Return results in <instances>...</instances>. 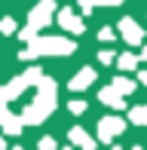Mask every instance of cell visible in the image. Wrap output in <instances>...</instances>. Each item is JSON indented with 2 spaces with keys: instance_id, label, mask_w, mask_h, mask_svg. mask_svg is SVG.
I'll use <instances>...</instances> for the list:
<instances>
[{
  "instance_id": "cell-10",
  "label": "cell",
  "mask_w": 147,
  "mask_h": 150,
  "mask_svg": "<svg viewBox=\"0 0 147 150\" xmlns=\"http://www.w3.org/2000/svg\"><path fill=\"white\" fill-rule=\"evenodd\" d=\"M98 101H101V104H107V107H113V110H123V104H126V98L113 89V86H104V89L98 92Z\"/></svg>"
},
{
  "instance_id": "cell-22",
  "label": "cell",
  "mask_w": 147,
  "mask_h": 150,
  "mask_svg": "<svg viewBox=\"0 0 147 150\" xmlns=\"http://www.w3.org/2000/svg\"><path fill=\"white\" fill-rule=\"evenodd\" d=\"M138 83H144V86H147V71H138Z\"/></svg>"
},
{
  "instance_id": "cell-8",
  "label": "cell",
  "mask_w": 147,
  "mask_h": 150,
  "mask_svg": "<svg viewBox=\"0 0 147 150\" xmlns=\"http://www.w3.org/2000/svg\"><path fill=\"white\" fill-rule=\"evenodd\" d=\"M95 77H98V71H95V67H80V71L71 77L68 89H71V92H86L92 83H95Z\"/></svg>"
},
{
  "instance_id": "cell-3",
  "label": "cell",
  "mask_w": 147,
  "mask_h": 150,
  "mask_svg": "<svg viewBox=\"0 0 147 150\" xmlns=\"http://www.w3.org/2000/svg\"><path fill=\"white\" fill-rule=\"evenodd\" d=\"M49 22H55V0H40L34 9H31L28 25L18 31V40H22V43H31V40H34Z\"/></svg>"
},
{
  "instance_id": "cell-24",
  "label": "cell",
  "mask_w": 147,
  "mask_h": 150,
  "mask_svg": "<svg viewBox=\"0 0 147 150\" xmlns=\"http://www.w3.org/2000/svg\"><path fill=\"white\" fill-rule=\"evenodd\" d=\"M3 147H6V141H3V135H0V150H3Z\"/></svg>"
},
{
  "instance_id": "cell-1",
  "label": "cell",
  "mask_w": 147,
  "mask_h": 150,
  "mask_svg": "<svg viewBox=\"0 0 147 150\" xmlns=\"http://www.w3.org/2000/svg\"><path fill=\"white\" fill-rule=\"evenodd\" d=\"M55 92H58V83H55V80H52V77H40L37 80V98L18 113L22 126H25V122H28V126H40L43 120H49V113L55 110V104H58Z\"/></svg>"
},
{
  "instance_id": "cell-5",
  "label": "cell",
  "mask_w": 147,
  "mask_h": 150,
  "mask_svg": "<svg viewBox=\"0 0 147 150\" xmlns=\"http://www.w3.org/2000/svg\"><path fill=\"white\" fill-rule=\"evenodd\" d=\"M55 22L61 25V31L74 34V37H80V34L86 31V22H83V16H77V12H74L71 6H64V9H55Z\"/></svg>"
},
{
  "instance_id": "cell-13",
  "label": "cell",
  "mask_w": 147,
  "mask_h": 150,
  "mask_svg": "<svg viewBox=\"0 0 147 150\" xmlns=\"http://www.w3.org/2000/svg\"><path fill=\"white\" fill-rule=\"evenodd\" d=\"M113 64H117L119 71H135V67H138V55H132V52H119V55L113 58Z\"/></svg>"
},
{
  "instance_id": "cell-7",
  "label": "cell",
  "mask_w": 147,
  "mask_h": 150,
  "mask_svg": "<svg viewBox=\"0 0 147 150\" xmlns=\"http://www.w3.org/2000/svg\"><path fill=\"white\" fill-rule=\"evenodd\" d=\"M117 34L129 46H141L144 43V31H141V25H138L135 18H119V22H117Z\"/></svg>"
},
{
  "instance_id": "cell-20",
  "label": "cell",
  "mask_w": 147,
  "mask_h": 150,
  "mask_svg": "<svg viewBox=\"0 0 147 150\" xmlns=\"http://www.w3.org/2000/svg\"><path fill=\"white\" fill-rule=\"evenodd\" d=\"M40 150H55V138H43L40 141Z\"/></svg>"
},
{
  "instance_id": "cell-17",
  "label": "cell",
  "mask_w": 147,
  "mask_h": 150,
  "mask_svg": "<svg viewBox=\"0 0 147 150\" xmlns=\"http://www.w3.org/2000/svg\"><path fill=\"white\" fill-rule=\"evenodd\" d=\"M86 107H89V104H86V101H80V98L74 101V98H71V104H68V110L74 113V117H83V113H86Z\"/></svg>"
},
{
  "instance_id": "cell-28",
  "label": "cell",
  "mask_w": 147,
  "mask_h": 150,
  "mask_svg": "<svg viewBox=\"0 0 147 150\" xmlns=\"http://www.w3.org/2000/svg\"><path fill=\"white\" fill-rule=\"evenodd\" d=\"M64 150H74V147H64Z\"/></svg>"
},
{
  "instance_id": "cell-14",
  "label": "cell",
  "mask_w": 147,
  "mask_h": 150,
  "mask_svg": "<svg viewBox=\"0 0 147 150\" xmlns=\"http://www.w3.org/2000/svg\"><path fill=\"white\" fill-rule=\"evenodd\" d=\"M110 86H113L119 95H123V98H126V95H132V92H135V86H138V83H135V80H129V77H113V83H110Z\"/></svg>"
},
{
  "instance_id": "cell-27",
  "label": "cell",
  "mask_w": 147,
  "mask_h": 150,
  "mask_svg": "<svg viewBox=\"0 0 147 150\" xmlns=\"http://www.w3.org/2000/svg\"><path fill=\"white\" fill-rule=\"evenodd\" d=\"M110 150H119V147H110Z\"/></svg>"
},
{
  "instance_id": "cell-19",
  "label": "cell",
  "mask_w": 147,
  "mask_h": 150,
  "mask_svg": "<svg viewBox=\"0 0 147 150\" xmlns=\"http://www.w3.org/2000/svg\"><path fill=\"white\" fill-rule=\"evenodd\" d=\"M113 37H117V31H113V28H101V31H98V40H104V43H110Z\"/></svg>"
},
{
  "instance_id": "cell-21",
  "label": "cell",
  "mask_w": 147,
  "mask_h": 150,
  "mask_svg": "<svg viewBox=\"0 0 147 150\" xmlns=\"http://www.w3.org/2000/svg\"><path fill=\"white\" fill-rule=\"evenodd\" d=\"M6 104H9V101H6V92H3V86H0V113L6 110Z\"/></svg>"
},
{
  "instance_id": "cell-23",
  "label": "cell",
  "mask_w": 147,
  "mask_h": 150,
  "mask_svg": "<svg viewBox=\"0 0 147 150\" xmlns=\"http://www.w3.org/2000/svg\"><path fill=\"white\" fill-rule=\"evenodd\" d=\"M138 61H147V46L141 49V55H138Z\"/></svg>"
},
{
  "instance_id": "cell-25",
  "label": "cell",
  "mask_w": 147,
  "mask_h": 150,
  "mask_svg": "<svg viewBox=\"0 0 147 150\" xmlns=\"http://www.w3.org/2000/svg\"><path fill=\"white\" fill-rule=\"evenodd\" d=\"M132 150H144V147H132Z\"/></svg>"
},
{
  "instance_id": "cell-9",
  "label": "cell",
  "mask_w": 147,
  "mask_h": 150,
  "mask_svg": "<svg viewBox=\"0 0 147 150\" xmlns=\"http://www.w3.org/2000/svg\"><path fill=\"white\" fill-rule=\"evenodd\" d=\"M68 141H71V144H77L80 150H95V138H92V135L86 132L83 126H71V132H68Z\"/></svg>"
},
{
  "instance_id": "cell-2",
  "label": "cell",
  "mask_w": 147,
  "mask_h": 150,
  "mask_svg": "<svg viewBox=\"0 0 147 150\" xmlns=\"http://www.w3.org/2000/svg\"><path fill=\"white\" fill-rule=\"evenodd\" d=\"M77 52V46H74V40L68 37H34L31 43H25V49L18 52V58L22 61H37L43 55H74Z\"/></svg>"
},
{
  "instance_id": "cell-18",
  "label": "cell",
  "mask_w": 147,
  "mask_h": 150,
  "mask_svg": "<svg viewBox=\"0 0 147 150\" xmlns=\"http://www.w3.org/2000/svg\"><path fill=\"white\" fill-rule=\"evenodd\" d=\"M113 58H117L113 49H101V52H98V61H101V64H113Z\"/></svg>"
},
{
  "instance_id": "cell-6",
  "label": "cell",
  "mask_w": 147,
  "mask_h": 150,
  "mask_svg": "<svg viewBox=\"0 0 147 150\" xmlns=\"http://www.w3.org/2000/svg\"><path fill=\"white\" fill-rule=\"evenodd\" d=\"M123 129H126L123 117H101V120H98V141L110 144L117 135H123Z\"/></svg>"
},
{
  "instance_id": "cell-4",
  "label": "cell",
  "mask_w": 147,
  "mask_h": 150,
  "mask_svg": "<svg viewBox=\"0 0 147 150\" xmlns=\"http://www.w3.org/2000/svg\"><path fill=\"white\" fill-rule=\"evenodd\" d=\"M43 77V71H40V67L34 64V67H28V71L25 74H18L16 80H12L9 86H3V92H6V101H16L18 95H22L25 89H31V86H37V80Z\"/></svg>"
},
{
  "instance_id": "cell-16",
  "label": "cell",
  "mask_w": 147,
  "mask_h": 150,
  "mask_svg": "<svg viewBox=\"0 0 147 150\" xmlns=\"http://www.w3.org/2000/svg\"><path fill=\"white\" fill-rule=\"evenodd\" d=\"M0 34H6V37L16 34V18H12V16H3V18H0Z\"/></svg>"
},
{
  "instance_id": "cell-26",
  "label": "cell",
  "mask_w": 147,
  "mask_h": 150,
  "mask_svg": "<svg viewBox=\"0 0 147 150\" xmlns=\"http://www.w3.org/2000/svg\"><path fill=\"white\" fill-rule=\"evenodd\" d=\"M12 150H25V147H12Z\"/></svg>"
},
{
  "instance_id": "cell-15",
  "label": "cell",
  "mask_w": 147,
  "mask_h": 150,
  "mask_svg": "<svg viewBox=\"0 0 147 150\" xmlns=\"http://www.w3.org/2000/svg\"><path fill=\"white\" fill-rule=\"evenodd\" d=\"M129 120L135 122V126H147V104H135L129 110Z\"/></svg>"
},
{
  "instance_id": "cell-11",
  "label": "cell",
  "mask_w": 147,
  "mask_h": 150,
  "mask_svg": "<svg viewBox=\"0 0 147 150\" xmlns=\"http://www.w3.org/2000/svg\"><path fill=\"white\" fill-rule=\"evenodd\" d=\"M22 129L25 126H22V120H18L16 113H9V110L0 113V132H3V135H18Z\"/></svg>"
},
{
  "instance_id": "cell-12",
  "label": "cell",
  "mask_w": 147,
  "mask_h": 150,
  "mask_svg": "<svg viewBox=\"0 0 147 150\" xmlns=\"http://www.w3.org/2000/svg\"><path fill=\"white\" fill-rule=\"evenodd\" d=\"M77 3H80V12L89 16V12L98 9V6H119V3H126V0H77Z\"/></svg>"
}]
</instances>
